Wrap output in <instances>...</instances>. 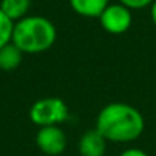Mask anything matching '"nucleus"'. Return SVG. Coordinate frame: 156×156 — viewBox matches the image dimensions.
<instances>
[{
	"label": "nucleus",
	"mask_w": 156,
	"mask_h": 156,
	"mask_svg": "<svg viewBox=\"0 0 156 156\" xmlns=\"http://www.w3.org/2000/svg\"><path fill=\"white\" fill-rule=\"evenodd\" d=\"M144 117L132 105L112 102L103 106L96 118V127L109 143L126 144L138 140L144 132Z\"/></svg>",
	"instance_id": "1"
},
{
	"label": "nucleus",
	"mask_w": 156,
	"mask_h": 156,
	"mask_svg": "<svg viewBox=\"0 0 156 156\" xmlns=\"http://www.w3.org/2000/svg\"><path fill=\"white\" fill-rule=\"evenodd\" d=\"M56 38V26L47 17L27 15L14 23L12 43L24 55H38L50 50Z\"/></svg>",
	"instance_id": "2"
},
{
	"label": "nucleus",
	"mask_w": 156,
	"mask_h": 156,
	"mask_svg": "<svg viewBox=\"0 0 156 156\" xmlns=\"http://www.w3.org/2000/svg\"><path fill=\"white\" fill-rule=\"evenodd\" d=\"M29 118L38 127L61 126L68 118V106L59 97H43L30 106Z\"/></svg>",
	"instance_id": "3"
},
{
	"label": "nucleus",
	"mask_w": 156,
	"mask_h": 156,
	"mask_svg": "<svg viewBox=\"0 0 156 156\" xmlns=\"http://www.w3.org/2000/svg\"><path fill=\"white\" fill-rule=\"evenodd\" d=\"M99 21H100V26L103 27V30H106L108 34L121 35L130 29L133 15L129 8L115 2V3H109L105 8V11L99 17Z\"/></svg>",
	"instance_id": "4"
},
{
	"label": "nucleus",
	"mask_w": 156,
	"mask_h": 156,
	"mask_svg": "<svg viewBox=\"0 0 156 156\" xmlns=\"http://www.w3.org/2000/svg\"><path fill=\"white\" fill-rule=\"evenodd\" d=\"M35 143L44 155L59 156L67 147V135L61 129V126L38 127Z\"/></svg>",
	"instance_id": "5"
},
{
	"label": "nucleus",
	"mask_w": 156,
	"mask_h": 156,
	"mask_svg": "<svg viewBox=\"0 0 156 156\" xmlns=\"http://www.w3.org/2000/svg\"><path fill=\"white\" fill-rule=\"evenodd\" d=\"M108 141L97 130L91 129L85 132L79 140V155L80 156H105Z\"/></svg>",
	"instance_id": "6"
},
{
	"label": "nucleus",
	"mask_w": 156,
	"mask_h": 156,
	"mask_svg": "<svg viewBox=\"0 0 156 156\" xmlns=\"http://www.w3.org/2000/svg\"><path fill=\"white\" fill-rule=\"evenodd\" d=\"M71 9L85 18H99L111 0H68Z\"/></svg>",
	"instance_id": "7"
},
{
	"label": "nucleus",
	"mask_w": 156,
	"mask_h": 156,
	"mask_svg": "<svg viewBox=\"0 0 156 156\" xmlns=\"http://www.w3.org/2000/svg\"><path fill=\"white\" fill-rule=\"evenodd\" d=\"M32 0H0L2 12L14 23L29 15Z\"/></svg>",
	"instance_id": "8"
},
{
	"label": "nucleus",
	"mask_w": 156,
	"mask_h": 156,
	"mask_svg": "<svg viewBox=\"0 0 156 156\" xmlns=\"http://www.w3.org/2000/svg\"><path fill=\"white\" fill-rule=\"evenodd\" d=\"M23 55L24 53L11 41L9 44H6L5 47L0 49V70L12 71V70L18 68L23 61Z\"/></svg>",
	"instance_id": "9"
},
{
	"label": "nucleus",
	"mask_w": 156,
	"mask_h": 156,
	"mask_svg": "<svg viewBox=\"0 0 156 156\" xmlns=\"http://www.w3.org/2000/svg\"><path fill=\"white\" fill-rule=\"evenodd\" d=\"M14 21H11L0 9V49L12 41Z\"/></svg>",
	"instance_id": "10"
},
{
	"label": "nucleus",
	"mask_w": 156,
	"mask_h": 156,
	"mask_svg": "<svg viewBox=\"0 0 156 156\" xmlns=\"http://www.w3.org/2000/svg\"><path fill=\"white\" fill-rule=\"evenodd\" d=\"M155 0H118V3L124 5L126 8H129L130 11H136V9H144L147 6H152Z\"/></svg>",
	"instance_id": "11"
},
{
	"label": "nucleus",
	"mask_w": 156,
	"mask_h": 156,
	"mask_svg": "<svg viewBox=\"0 0 156 156\" xmlns=\"http://www.w3.org/2000/svg\"><path fill=\"white\" fill-rule=\"evenodd\" d=\"M118 156H149L144 150H141V149H136V147H129V149H126V150H123L121 153Z\"/></svg>",
	"instance_id": "12"
},
{
	"label": "nucleus",
	"mask_w": 156,
	"mask_h": 156,
	"mask_svg": "<svg viewBox=\"0 0 156 156\" xmlns=\"http://www.w3.org/2000/svg\"><path fill=\"white\" fill-rule=\"evenodd\" d=\"M150 15H152V20H153V23H155V26H156V0L150 6Z\"/></svg>",
	"instance_id": "13"
}]
</instances>
